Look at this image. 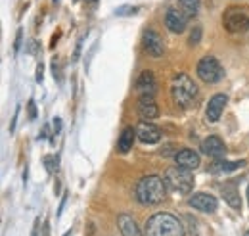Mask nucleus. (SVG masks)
Segmentation results:
<instances>
[{"label":"nucleus","mask_w":249,"mask_h":236,"mask_svg":"<svg viewBox=\"0 0 249 236\" xmlns=\"http://www.w3.org/2000/svg\"><path fill=\"white\" fill-rule=\"evenodd\" d=\"M163 178H165L167 188L173 190V192H178V194H188L194 188V182H196L192 171L184 169V167H178V165L169 167L165 171V177Z\"/></svg>","instance_id":"obj_4"},{"label":"nucleus","mask_w":249,"mask_h":236,"mask_svg":"<svg viewBox=\"0 0 249 236\" xmlns=\"http://www.w3.org/2000/svg\"><path fill=\"white\" fill-rule=\"evenodd\" d=\"M134 138H138L136 129L134 127H124L121 137H119V142H117V152L119 154H128L134 146Z\"/></svg>","instance_id":"obj_17"},{"label":"nucleus","mask_w":249,"mask_h":236,"mask_svg":"<svg viewBox=\"0 0 249 236\" xmlns=\"http://www.w3.org/2000/svg\"><path fill=\"white\" fill-rule=\"evenodd\" d=\"M226 104H228V96L224 94V92H218L215 96H211L209 98V104H207V108H205V118L209 123H217L220 116H222V112H224V108H226Z\"/></svg>","instance_id":"obj_9"},{"label":"nucleus","mask_w":249,"mask_h":236,"mask_svg":"<svg viewBox=\"0 0 249 236\" xmlns=\"http://www.w3.org/2000/svg\"><path fill=\"white\" fill-rule=\"evenodd\" d=\"M136 137L142 144H156L161 138V131H159V127L152 125L150 121H142L136 127Z\"/></svg>","instance_id":"obj_12"},{"label":"nucleus","mask_w":249,"mask_h":236,"mask_svg":"<svg viewBox=\"0 0 249 236\" xmlns=\"http://www.w3.org/2000/svg\"><path fill=\"white\" fill-rule=\"evenodd\" d=\"M54 2H56V0H54Z\"/></svg>","instance_id":"obj_34"},{"label":"nucleus","mask_w":249,"mask_h":236,"mask_svg":"<svg viewBox=\"0 0 249 236\" xmlns=\"http://www.w3.org/2000/svg\"><path fill=\"white\" fill-rule=\"evenodd\" d=\"M87 2H90V4H96V2H98V0H87Z\"/></svg>","instance_id":"obj_31"},{"label":"nucleus","mask_w":249,"mask_h":236,"mask_svg":"<svg viewBox=\"0 0 249 236\" xmlns=\"http://www.w3.org/2000/svg\"><path fill=\"white\" fill-rule=\"evenodd\" d=\"M246 161H226V159H215L213 165H211V171L213 173H230V171H236L240 167H244Z\"/></svg>","instance_id":"obj_19"},{"label":"nucleus","mask_w":249,"mask_h":236,"mask_svg":"<svg viewBox=\"0 0 249 236\" xmlns=\"http://www.w3.org/2000/svg\"><path fill=\"white\" fill-rule=\"evenodd\" d=\"M246 236H249V231H248V233H246Z\"/></svg>","instance_id":"obj_33"},{"label":"nucleus","mask_w":249,"mask_h":236,"mask_svg":"<svg viewBox=\"0 0 249 236\" xmlns=\"http://www.w3.org/2000/svg\"><path fill=\"white\" fill-rule=\"evenodd\" d=\"M142 44H144V50H146L152 58H161V56L165 54L163 39H161L159 33L154 29L144 31V35H142Z\"/></svg>","instance_id":"obj_6"},{"label":"nucleus","mask_w":249,"mask_h":236,"mask_svg":"<svg viewBox=\"0 0 249 236\" xmlns=\"http://www.w3.org/2000/svg\"><path fill=\"white\" fill-rule=\"evenodd\" d=\"M201 152H203L205 156L213 157V159H220V157H224V154H226V146H224V142L220 140V137L213 135V137H207V138L203 140Z\"/></svg>","instance_id":"obj_13"},{"label":"nucleus","mask_w":249,"mask_h":236,"mask_svg":"<svg viewBox=\"0 0 249 236\" xmlns=\"http://www.w3.org/2000/svg\"><path fill=\"white\" fill-rule=\"evenodd\" d=\"M38 225H40V219H36V221H35V227H33L31 236H38Z\"/></svg>","instance_id":"obj_29"},{"label":"nucleus","mask_w":249,"mask_h":236,"mask_svg":"<svg viewBox=\"0 0 249 236\" xmlns=\"http://www.w3.org/2000/svg\"><path fill=\"white\" fill-rule=\"evenodd\" d=\"M21 40H23V31L18 29V35H16V44H14V52H19V48H21Z\"/></svg>","instance_id":"obj_24"},{"label":"nucleus","mask_w":249,"mask_h":236,"mask_svg":"<svg viewBox=\"0 0 249 236\" xmlns=\"http://www.w3.org/2000/svg\"><path fill=\"white\" fill-rule=\"evenodd\" d=\"M136 112H138V116L144 119V121H154V119H157L159 108H157V102L156 98H154V94H142L138 98Z\"/></svg>","instance_id":"obj_8"},{"label":"nucleus","mask_w":249,"mask_h":236,"mask_svg":"<svg viewBox=\"0 0 249 236\" xmlns=\"http://www.w3.org/2000/svg\"><path fill=\"white\" fill-rule=\"evenodd\" d=\"M248 202H249V186H248Z\"/></svg>","instance_id":"obj_32"},{"label":"nucleus","mask_w":249,"mask_h":236,"mask_svg":"<svg viewBox=\"0 0 249 236\" xmlns=\"http://www.w3.org/2000/svg\"><path fill=\"white\" fill-rule=\"evenodd\" d=\"M201 0H178V8L186 18H196L199 14Z\"/></svg>","instance_id":"obj_20"},{"label":"nucleus","mask_w":249,"mask_h":236,"mask_svg":"<svg viewBox=\"0 0 249 236\" xmlns=\"http://www.w3.org/2000/svg\"><path fill=\"white\" fill-rule=\"evenodd\" d=\"M50 233H48V223H44V236H48Z\"/></svg>","instance_id":"obj_30"},{"label":"nucleus","mask_w":249,"mask_h":236,"mask_svg":"<svg viewBox=\"0 0 249 236\" xmlns=\"http://www.w3.org/2000/svg\"><path fill=\"white\" fill-rule=\"evenodd\" d=\"M175 161H177V165H178V167H184V169H190V171L197 169V167H199V163H201L199 154H197V152H194V150H190V148L178 150V152H177V156H175Z\"/></svg>","instance_id":"obj_14"},{"label":"nucleus","mask_w":249,"mask_h":236,"mask_svg":"<svg viewBox=\"0 0 249 236\" xmlns=\"http://www.w3.org/2000/svg\"><path fill=\"white\" fill-rule=\"evenodd\" d=\"M52 73H54V77H56L58 81H62V71H60V65H58L56 58L52 59Z\"/></svg>","instance_id":"obj_26"},{"label":"nucleus","mask_w":249,"mask_h":236,"mask_svg":"<svg viewBox=\"0 0 249 236\" xmlns=\"http://www.w3.org/2000/svg\"><path fill=\"white\" fill-rule=\"evenodd\" d=\"M42 77H44V65L38 63V65H36V73H35V81H36V83H42Z\"/></svg>","instance_id":"obj_25"},{"label":"nucleus","mask_w":249,"mask_h":236,"mask_svg":"<svg viewBox=\"0 0 249 236\" xmlns=\"http://www.w3.org/2000/svg\"><path fill=\"white\" fill-rule=\"evenodd\" d=\"M222 198L232 209H242V198H240V192L232 186V184H224L222 186Z\"/></svg>","instance_id":"obj_18"},{"label":"nucleus","mask_w":249,"mask_h":236,"mask_svg":"<svg viewBox=\"0 0 249 236\" xmlns=\"http://www.w3.org/2000/svg\"><path fill=\"white\" fill-rule=\"evenodd\" d=\"M197 77L203 83L215 85V83H218L224 77V69H222L220 61L215 56H203L197 61Z\"/></svg>","instance_id":"obj_5"},{"label":"nucleus","mask_w":249,"mask_h":236,"mask_svg":"<svg viewBox=\"0 0 249 236\" xmlns=\"http://www.w3.org/2000/svg\"><path fill=\"white\" fill-rule=\"evenodd\" d=\"M156 75L152 73V71H142L140 75H138V79H136V90L140 92V96L142 94H154L156 92Z\"/></svg>","instance_id":"obj_15"},{"label":"nucleus","mask_w":249,"mask_h":236,"mask_svg":"<svg viewBox=\"0 0 249 236\" xmlns=\"http://www.w3.org/2000/svg\"><path fill=\"white\" fill-rule=\"evenodd\" d=\"M138 12V8H132V6H124V8H119L115 14L117 16H128V14H136Z\"/></svg>","instance_id":"obj_23"},{"label":"nucleus","mask_w":249,"mask_h":236,"mask_svg":"<svg viewBox=\"0 0 249 236\" xmlns=\"http://www.w3.org/2000/svg\"><path fill=\"white\" fill-rule=\"evenodd\" d=\"M29 118L31 119L36 118V108H35V102H33V100L29 102Z\"/></svg>","instance_id":"obj_27"},{"label":"nucleus","mask_w":249,"mask_h":236,"mask_svg":"<svg viewBox=\"0 0 249 236\" xmlns=\"http://www.w3.org/2000/svg\"><path fill=\"white\" fill-rule=\"evenodd\" d=\"M224 27L230 33H246L249 29V16L244 12H230L224 18Z\"/></svg>","instance_id":"obj_11"},{"label":"nucleus","mask_w":249,"mask_h":236,"mask_svg":"<svg viewBox=\"0 0 249 236\" xmlns=\"http://www.w3.org/2000/svg\"><path fill=\"white\" fill-rule=\"evenodd\" d=\"M44 165H46L48 173H54L58 169V156H46L44 157Z\"/></svg>","instance_id":"obj_22"},{"label":"nucleus","mask_w":249,"mask_h":236,"mask_svg":"<svg viewBox=\"0 0 249 236\" xmlns=\"http://www.w3.org/2000/svg\"><path fill=\"white\" fill-rule=\"evenodd\" d=\"M165 25H167V29L171 31V33L180 35V33H184V31H186L188 18L180 12V8L171 6V8L165 12Z\"/></svg>","instance_id":"obj_7"},{"label":"nucleus","mask_w":249,"mask_h":236,"mask_svg":"<svg viewBox=\"0 0 249 236\" xmlns=\"http://www.w3.org/2000/svg\"><path fill=\"white\" fill-rule=\"evenodd\" d=\"M117 227L121 231V236H142L138 225H136V221L130 215H126V213H121L117 217Z\"/></svg>","instance_id":"obj_16"},{"label":"nucleus","mask_w":249,"mask_h":236,"mask_svg":"<svg viewBox=\"0 0 249 236\" xmlns=\"http://www.w3.org/2000/svg\"><path fill=\"white\" fill-rule=\"evenodd\" d=\"M146 236H184V227L169 211H159L146 223Z\"/></svg>","instance_id":"obj_2"},{"label":"nucleus","mask_w":249,"mask_h":236,"mask_svg":"<svg viewBox=\"0 0 249 236\" xmlns=\"http://www.w3.org/2000/svg\"><path fill=\"white\" fill-rule=\"evenodd\" d=\"M197 85L190 79L186 73H178L173 77L171 81V98L175 100V104H178L180 108H194L197 104Z\"/></svg>","instance_id":"obj_3"},{"label":"nucleus","mask_w":249,"mask_h":236,"mask_svg":"<svg viewBox=\"0 0 249 236\" xmlns=\"http://www.w3.org/2000/svg\"><path fill=\"white\" fill-rule=\"evenodd\" d=\"M136 200L142 206H157L165 200L167 196V184L165 178H161L159 175H146L136 182L134 188Z\"/></svg>","instance_id":"obj_1"},{"label":"nucleus","mask_w":249,"mask_h":236,"mask_svg":"<svg viewBox=\"0 0 249 236\" xmlns=\"http://www.w3.org/2000/svg\"><path fill=\"white\" fill-rule=\"evenodd\" d=\"M190 206L197 211H203V213H215L218 207V200L211 194L196 192L194 196H190Z\"/></svg>","instance_id":"obj_10"},{"label":"nucleus","mask_w":249,"mask_h":236,"mask_svg":"<svg viewBox=\"0 0 249 236\" xmlns=\"http://www.w3.org/2000/svg\"><path fill=\"white\" fill-rule=\"evenodd\" d=\"M54 131H56V133H60V131H62V119L60 118L54 119Z\"/></svg>","instance_id":"obj_28"},{"label":"nucleus","mask_w":249,"mask_h":236,"mask_svg":"<svg viewBox=\"0 0 249 236\" xmlns=\"http://www.w3.org/2000/svg\"><path fill=\"white\" fill-rule=\"evenodd\" d=\"M199 40H201V27H199V25H196V27L192 29V33H190L188 44H190V46H196Z\"/></svg>","instance_id":"obj_21"}]
</instances>
